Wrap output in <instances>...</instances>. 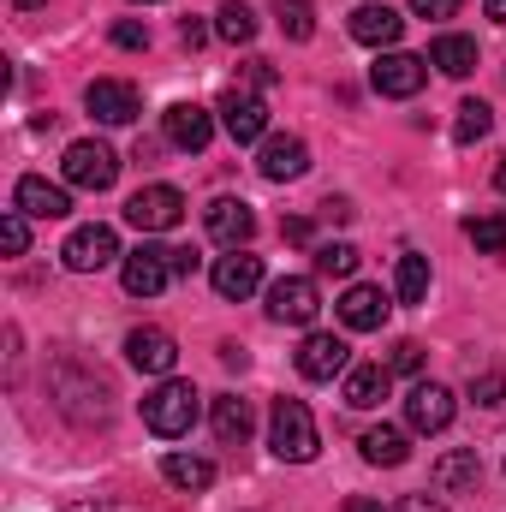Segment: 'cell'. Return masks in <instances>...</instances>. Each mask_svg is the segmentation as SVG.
<instances>
[{
    "mask_svg": "<svg viewBox=\"0 0 506 512\" xmlns=\"http://www.w3.org/2000/svg\"><path fill=\"white\" fill-rule=\"evenodd\" d=\"M48 387H54V405L72 417V423H108V382L90 370V364H78V358H54V370H48Z\"/></svg>",
    "mask_w": 506,
    "mask_h": 512,
    "instance_id": "1",
    "label": "cell"
},
{
    "mask_svg": "<svg viewBox=\"0 0 506 512\" xmlns=\"http://www.w3.org/2000/svg\"><path fill=\"white\" fill-rule=\"evenodd\" d=\"M268 447H274L286 465H310V459H316L322 435H316V417H310L304 399H274V411H268Z\"/></svg>",
    "mask_w": 506,
    "mask_h": 512,
    "instance_id": "2",
    "label": "cell"
},
{
    "mask_svg": "<svg viewBox=\"0 0 506 512\" xmlns=\"http://www.w3.org/2000/svg\"><path fill=\"white\" fill-rule=\"evenodd\" d=\"M191 423H197V387L191 382H173V376H167L155 393H143V429H149V435L179 441Z\"/></svg>",
    "mask_w": 506,
    "mask_h": 512,
    "instance_id": "3",
    "label": "cell"
},
{
    "mask_svg": "<svg viewBox=\"0 0 506 512\" xmlns=\"http://www.w3.org/2000/svg\"><path fill=\"white\" fill-rule=\"evenodd\" d=\"M60 173H66V185H78V191H108V185L120 179V155H114L108 143H96V137H78V143H66Z\"/></svg>",
    "mask_w": 506,
    "mask_h": 512,
    "instance_id": "4",
    "label": "cell"
},
{
    "mask_svg": "<svg viewBox=\"0 0 506 512\" xmlns=\"http://www.w3.org/2000/svg\"><path fill=\"white\" fill-rule=\"evenodd\" d=\"M316 310H322V292H316L310 274H280V280L268 286V322L304 328V322H316Z\"/></svg>",
    "mask_w": 506,
    "mask_h": 512,
    "instance_id": "5",
    "label": "cell"
},
{
    "mask_svg": "<svg viewBox=\"0 0 506 512\" xmlns=\"http://www.w3.org/2000/svg\"><path fill=\"white\" fill-rule=\"evenodd\" d=\"M126 221L137 233H173V227L185 221V197H179L173 185H143L126 203Z\"/></svg>",
    "mask_w": 506,
    "mask_h": 512,
    "instance_id": "6",
    "label": "cell"
},
{
    "mask_svg": "<svg viewBox=\"0 0 506 512\" xmlns=\"http://www.w3.org/2000/svg\"><path fill=\"white\" fill-rule=\"evenodd\" d=\"M203 227H209V239L215 245H227V251H245L256 233V215L245 197H215L209 209H203Z\"/></svg>",
    "mask_w": 506,
    "mask_h": 512,
    "instance_id": "7",
    "label": "cell"
},
{
    "mask_svg": "<svg viewBox=\"0 0 506 512\" xmlns=\"http://www.w3.org/2000/svg\"><path fill=\"white\" fill-rule=\"evenodd\" d=\"M60 256H66V268L72 274H96V268H108V262H120V239H114V227H78L66 245H60Z\"/></svg>",
    "mask_w": 506,
    "mask_h": 512,
    "instance_id": "8",
    "label": "cell"
},
{
    "mask_svg": "<svg viewBox=\"0 0 506 512\" xmlns=\"http://www.w3.org/2000/svg\"><path fill=\"white\" fill-rule=\"evenodd\" d=\"M423 78H429V60H417V54H399V48H387L376 66H370V84H376L381 96H393V102L417 96V90H423Z\"/></svg>",
    "mask_w": 506,
    "mask_h": 512,
    "instance_id": "9",
    "label": "cell"
},
{
    "mask_svg": "<svg viewBox=\"0 0 506 512\" xmlns=\"http://www.w3.org/2000/svg\"><path fill=\"white\" fill-rule=\"evenodd\" d=\"M84 108H90L102 126H131V120L143 114V96L131 90L126 78H96V84L84 90Z\"/></svg>",
    "mask_w": 506,
    "mask_h": 512,
    "instance_id": "10",
    "label": "cell"
},
{
    "mask_svg": "<svg viewBox=\"0 0 506 512\" xmlns=\"http://www.w3.org/2000/svg\"><path fill=\"white\" fill-rule=\"evenodd\" d=\"M215 114H221V126H227L233 143H262V137H268V108H262V96L239 90V84L221 96V108H215Z\"/></svg>",
    "mask_w": 506,
    "mask_h": 512,
    "instance_id": "11",
    "label": "cell"
},
{
    "mask_svg": "<svg viewBox=\"0 0 506 512\" xmlns=\"http://www.w3.org/2000/svg\"><path fill=\"white\" fill-rule=\"evenodd\" d=\"M453 411H459V405H453V393L441 382H417L405 393V423H411L417 435H441V429L453 423Z\"/></svg>",
    "mask_w": 506,
    "mask_h": 512,
    "instance_id": "12",
    "label": "cell"
},
{
    "mask_svg": "<svg viewBox=\"0 0 506 512\" xmlns=\"http://www.w3.org/2000/svg\"><path fill=\"white\" fill-rule=\"evenodd\" d=\"M346 364H352V346L340 334H310L298 346V376L304 382H334V376H346Z\"/></svg>",
    "mask_w": 506,
    "mask_h": 512,
    "instance_id": "13",
    "label": "cell"
},
{
    "mask_svg": "<svg viewBox=\"0 0 506 512\" xmlns=\"http://www.w3.org/2000/svg\"><path fill=\"white\" fill-rule=\"evenodd\" d=\"M120 280H126L131 298H155V292H167V280H173L167 245H137V251L126 256V268H120Z\"/></svg>",
    "mask_w": 506,
    "mask_h": 512,
    "instance_id": "14",
    "label": "cell"
},
{
    "mask_svg": "<svg viewBox=\"0 0 506 512\" xmlns=\"http://www.w3.org/2000/svg\"><path fill=\"white\" fill-rule=\"evenodd\" d=\"M161 131H167V143H173V149L203 155V149H209V137H215V114H209V108H197V102H173V108L161 114Z\"/></svg>",
    "mask_w": 506,
    "mask_h": 512,
    "instance_id": "15",
    "label": "cell"
},
{
    "mask_svg": "<svg viewBox=\"0 0 506 512\" xmlns=\"http://www.w3.org/2000/svg\"><path fill=\"white\" fill-rule=\"evenodd\" d=\"M126 358H131V370H143V376H173L179 346H173L167 328H131L126 334Z\"/></svg>",
    "mask_w": 506,
    "mask_h": 512,
    "instance_id": "16",
    "label": "cell"
},
{
    "mask_svg": "<svg viewBox=\"0 0 506 512\" xmlns=\"http://www.w3.org/2000/svg\"><path fill=\"white\" fill-rule=\"evenodd\" d=\"M256 167H262V179L292 185V179H304V173H310V149H304V137H262Z\"/></svg>",
    "mask_w": 506,
    "mask_h": 512,
    "instance_id": "17",
    "label": "cell"
},
{
    "mask_svg": "<svg viewBox=\"0 0 506 512\" xmlns=\"http://www.w3.org/2000/svg\"><path fill=\"white\" fill-rule=\"evenodd\" d=\"M12 203H18L24 215H36V221H60V215H72V197H66L60 185H48L42 173H24L18 191H12Z\"/></svg>",
    "mask_w": 506,
    "mask_h": 512,
    "instance_id": "18",
    "label": "cell"
},
{
    "mask_svg": "<svg viewBox=\"0 0 506 512\" xmlns=\"http://www.w3.org/2000/svg\"><path fill=\"white\" fill-rule=\"evenodd\" d=\"M429 483H435L441 495L477 489V483H483V459H477V447H453V453H441V459L429 465Z\"/></svg>",
    "mask_w": 506,
    "mask_h": 512,
    "instance_id": "19",
    "label": "cell"
},
{
    "mask_svg": "<svg viewBox=\"0 0 506 512\" xmlns=\"http://www.w3.org/2000/svg\"><path fill=\"white\" fill-rule=\"evenodd\" d=\"M387 292L381 286H346V298H340V322L352 328V334H376L381 322H387Z\"/></svg>",
    "mask_w": 506,
    "mask_h": 512,
    "instance_id": "20",
    "label": "cell"
},
{
    "mask_svg": "<svg viewBox=\"0 0 506 512\" xmlns=\"http://www.w3.org/2000/svg\"><path fill=\"white\" fill-rule=\"evenodd\" d=\"M352 36H358L364 48H393V42L405 36V18H399L393 6L370 0V6H358V12H352Z\"/></svg>",
    "mask_w": 506,
    "mask_h": 512,
    "instance_id": "21",
    "label": "cell"
},
{
    "mask_svg": "<svg viewBox=\"0 0 506 512\" xmlns=\"http://www.w3.org/2000/svg\"><path fill=\"white\" fill-rule=\"evenodd\" d=\"M209 280H215V292H221V298H251L256 286H262V256H251V251L221 256Z\"/></svg>",
    "mask_w": 506,
    "mask_h": 512,
    "instance_id": "22",
    "label": "cell"
},
{
    "mask_svg": "<svg viewBox=\"0 0 506 512\" xmlns=\"http://www.w3.org/2000/svg\"><path fill=\"white\" fill-rule=\"evenodd\" d=\"M209 417H215V441H221V447H245V441H251V429H256L251 399H239V393H221Z\"/></svg>",
    "mask_w": 506,
    "mask_h": 512,
    "instance_id": "23",
    "label": "cell"
},
{
    "mask_svg": "<svg viewBox=\"0 0 506 512\" xmlns=\"http://www.w3.org/2000/svg\"><path fill=\"white\" fill-rule=\"evenodd\" d=\"M387 387H393L387 364H358V370H346V405L352 411H376L381 399H387Z\"/></svg>",
    "mask_w": 506,
    "mask_h": 512,
    "instance_id": "24",
    "label": "cell"
},
{
    "mask_svg": "<svg viewBox=\"0 0 506 512\" xmlns=\"http://www.w3.org/2000/svg\"><path fill=\"white\" fill-rule=\"evenodd\" d=\"M429 66H441L447 78H471V72H477V42L447 30V36H435V42H429Z\"/></svg>",
    "mask_w": 506,
    "mask_h": 512,
    "instance_id": "25",
    "label": "cell"
},
{
    "mask_svg": "<svg viewBox=\"0 0 506 512\" xmlns=\"http://www.w3.org/2000/svg\"><path fill=\"white\" fill-rule=\"evenodd\" d=\"M161 477H167L173 489H185V495H203V489L215 483V465L197 459V453H167V459H161Z\"/></svg>",
    "mask_w": 506,
    "mask_h": 512,
    "instance_id": "26",
    "label": "cell"
},
{
    "mask_svg": "<svg viewBox=\"0 0 506 512\" xmlns=\"http://www.w3.org/2000/svg\"><path fill=\"white\" fill-rule=\"evenodd\" d=\"M358 447H364V459H370V465H387V471L411 459V435H405V429H393V423L364 429V441H358Z\"/></svg>",
    "mask_w": 506,
    "mask_h": 512,
    "instance_id": "27",
    "label": "cell"
},
{
    "mask_svg": "<svg viewBox=\"0 0 506 512\" xmlns=\"http://www.w3.org/2000/svg\"><path fill=\"white\" fill-rule=\"evenodd\" d=\"M393 292H399V304H423V298H429V256H417V251L399 256V268H393Z\"/></svg>",
    "mask_w": 506,
    "mask_h": 512,
    "instance_id": "28",
    "label": "cell"
},
{
    "mask_svg": "<svg viewBox=\"0 0 506 512\" xmlns=\"http://www.w3.org/2000/svg\"><path fill=\"white\" fill-rule=\"evenodd\" d=\"M316 274H328V280H352V274H358V245H346V239L316 245Z\"/></svg>",
    "mask_w": 506,
    "mask_h": 512,
    "instance_id": "29",
    "label": "cell"
},
{
    "mask_svg": "<svg viewBox=\"0 0 506 512\" xmlns=\"http://www.w3.org/2000/svg\"><path fill=\"white\" fill-rule=\"evenodd\" d=\"M215 30H221V36H227L233 48H245V42L256 36V12L245 6V0H227V6L215 12Z\"/></svg>",
    "mask_w": 506,
    "mask_h": 512,
    "instance_id": "30",
    "label": "cell"
},
{
    "mask_svg": "<svg viewBox=\"0 0 506 512\" xmlns=\"http://www.w3.org/2000/svg\"><path fill=\"white\" fill-rule=\"evenodd\" d=\"M465 239L483 256H506V215H471L465 221Z\"/></svg>",
    "mask_w": 506,
    "mask_h": 512,
    "instance_id": "31",
    "label": "cell"
},
{
    "mask_svg": "<svg viewBox=\"0 0 506 512\" xmlns=\"http://www.w3.org/2000/svg\"><path fill=\"white\" fill-rule=\"evenodd\" d=\"M274 18H280V30L292 42H310L316 36V6L310 0H274Z\"/></svg>",
    "mask_w": 506,
    "mask_h": 512,
    "instance_id": "32",
    "label": "cell"
},
{
    "mask_svg": "<svg viewBox=\"0 0 506 512\" xmlns=\"http://www.w3.org/2000/svg\"><path fill=\"white\" fill-rule=\"evenodd\" d=\"M489 126H495L489 102H459V120H453V137H459V143H477V137H489Z\"/></svg>",
    "mask_w": 506,
    "mask_h": 512,
    "instance_id": "33",
    "label": "cell"
},
{
    "mask_svg": "<svg viewBox=\"0 0 506 512\" xmlns=\"http://www.w3.org/2000/svg\"><path fill=\"white\" fill-rule=\"evenodd\" d=\"M0 245H6V256L30 251V221H24V209H12V215L0 221Z\"/></svg>",
    "mask_w": 506,
    "mask_h": 512,
    "instance_id": "34",
    "label": "cell"
},
{
    "mask_svg": "<svg viewBox=\"0 0 506 512\" xmlns=\"http://www.w3.org/2000/svg\"><path fill=\"white\" fill-rule=\"evenodd\" d=\"M471 399H477V405H489V411H495V405H506V376H501V370L471 376Z\"/></svg>",
    "mask_w": 506,
    "mask_h": 512,
    "instance_id": "35",
    "label": "cell"
},
{
    "mask_svg": "<svg viewBox=\"0 0 506 512\" xmlns=\"http://www.w3.org/2000/svg\"><path fill=\"white\" fill-rule=\"evenodd\" d=\"M387 370H393V376H417V370H423V346H417V340H399L393 358H387Z\"/></svg>",
    "mask_w": 506,
    "mask_h": 512,
    "instance_id": "36",
    "label": "cell"
},
{
    "mask_svg": "<svg viewBox=\"0 0 506 512\" xmlns=\"http://www.w3.org/2000/svg\"><path fill=\"white\" fill-rule=\"evenodd\" d=\"M114 48H149V24L120 18V24H114Z\"/></svg>",
    "mask_w": 506,
    "mask_h": 512,
    "instance_id": "37",
    "label": "cell"
},
{
    "mask_svg": "<svg viewBox=\"0 0 506 512\" xmlns=\"http://www.w3.org/2000/svg\"><path fill=\"white\" fill-rule=\"evenodd\" d=\"M411 12H417V18H453L459 0H411Z\"/></svg>",
    "mask_w": 506,
    "mask_h": 512,
    "instance_id": "38",
    "label": "cell"
},
{
    "mask_svg": "<svg viewBox=\"0 0 506 512\" xmlns=\"http://www.w3.org/2000/svg\"><path fill=\"white\" fill-rule=\"evenodd\" d=\"M179 42H185V48H203V42H209V24L185 18V24H179Z\"/></svg>",
    "mask_w": 506,
    "mask_h": 512,
    "instance_id": "39",
    "label": "cell"
},
{
    "mask_svg": "<svg viewBox=\"0 0 506 512\" xmlns=\"http://www.w3.org/2000/svg\"><path fill=\"white\" fill-rule=\"evenodd\" d=\"M245 78L262 90V84H274V66H268V60H245Z\"/></svg>",
    "mask_w": 506,
    "mask_h": 512,
    "instance_id": "40",
    "label": "cell"
},
{
    "mask_svg": "<svg viewBox=\"0 0 506 512\" xmlns=\"http://www.w3.org/2000/svg\"><path fill=\"white\" fill-rule=\"evenodd\" d=\"M280 233H286V239H292V245H310V221H304V215H292V221H286V227H280Z\"/></svg>",
    "mask_w": 506,
    "mask_h": 512,
    "instance_id": "41",
    "label": "cell"
},
{
    "mask_svg": "<svg viewBox=\"0 0 506 512\" xmlns=\"http://www.w3.org/2000/svg\"><path fill=\"white\" fill-rule=\"evenodd\" d=\"M66 512H137V507H120V501H72Z\"/></svg>",
    "mask_w": 506,
    "mask_h": 512,
    "instance_id": "42",
    "label": "cell"
},
{
    "mask_svg": "<svg viewBox=\"0 0 506 512\" xmlns=\"http://www.w3.org/2000/svg\"><path fill=\"white\" fill-rule=\"evenodd\" d=\"M322 209H328V221H352V215H358V209H352V203H346V197H328V203H322Z\"/></svg>",
    "mask_w": 506,
    "mask_h": 512,
    "instance_id": "43",
    "label": "cell"
},
{
    "mask_svg": "<svg viewBox=\"0 0 506 512\" xmlns=\"http://www.w3.org/2000/svg\"><path fill=\"white\" fill-rule=\"evenodd\" d=\"M167 262H173V274H191V268H197V256H191V251H173V245H167Z\"/></svg>",
    "mask_w": 506,
    "mask_h": 512,
    "instance_id": "44",
    "label": "cell"
},
{
    "mask_svg": "<svg viewBox=\"0 0 506 512\" xmlns=\"http://www.w3.org/2000/svg\"><path fill=\"white\" fill-rule=\"evenodd\" d=\"M399 512H441V507H435L429 495H405V507H399Z\"/></svg>",
    "mask_w": 506,
    "mask_h": 512,
    "instance_id": "45",
    "label": "cell"
},
{
    "mask_svg": "<svg viewBox=\"0 0 506 512\" xmlns=\"http://www.w3.org/2000/svg\"><path fill=\"white\" fill-rule=\"evenodd\" d=\"M346 512H387V507H381V501H364V495H352V501H346Z\"/></svg>",
    "mask_w": 506,
    "mask_h": 512,
    "instance_id": "46",
    "label": "cell"
},
{
    "mask_svg": "<svg viewBox=\"0 0 506 512\" xmlns=\"http://www.w3.org/2000/svg\"><path fill=\"white\" fill-rule=\"evenodd\" d=\"M483 12H489L495 24H506V0H483Z\"/></svg>",
    "mask_w": 506,
    "mask_h": 512,
    "instance_id": "47",
    "label": "cell"
},
{
    "mask_svg": "<svg viewBox=\"0 0 506 512\" xmlns=\"http://www.w3.org/2000/svg\"><path fill=\"white\" fill-rule=\"evenodd\" d=\"M495 191H506V155H501V167H495Z\"/></svg>",
    "mask_w": 506,
    "mask_h": 512,
    "instance_id": "48",
    "label": "cell"
},
{
    "mask_svg": "<svg viewBox=\"0 0 506 512\" xmlns=\"http://www.w3.org/2000/svg\"><path fill=\"white\" fill-rule=\"evenodd\" d=\"M12 6H24V12H36V6H48V0H12Z\"/></svg>",
    "mask_w": 506,
    "mask_h": 512,
    "instance_id": "49",
    "label": "cell"
},
{
    "mask_svg": "<svg viewBox=\"0 0 506 512\" xmlns=\"http://www.w3.org/2000/svg\"><path fill=\"white\" fill-rule=\"evenodd\" d=\"M143 6H149V0H143Z\"/></svg>",
    "mask_w": 506,
    "mask_h": 512,
    "instance_id": "50",
    "label": "cell"
}]
</instances>
